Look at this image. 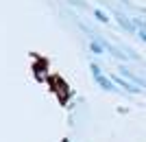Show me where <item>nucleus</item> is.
I'll return each mask as SVG.
<instances>
[{
    "instance_id": "f257e3e1",
    "label": "nucleus",
    "mask_w": 146,
    "mask_h": 142,
    "mask_svg": "<svg viewBox=\"0 0 146 142\" xmlns=\"http://www.w3.org/2000/svg\"><path fill=\"white\" fill-rule=\"evenodd\" d=\"M94 79H96V83H98L100 87H103V90H107V92H118L116 83H113V81H109L107 77H103L100 72H98V74H94Z\"/></svg>"
},
{
    "instance_id": "f03ea898",
    "label": "nucleus",
    "mask_w": 146,
    "mask_h": 142,
    "mask_svg": "<svg viewBox=\"0 0 146 142\" xmlns=\"http://www.w3.org/2000/svg\"><path fill=\"white\" fill-rule=\"evenodd\" d=\"M113 83H116L118 87H122V90H127L129 94H137V92H140V87H135L133 83H129V81L120 79V77H113Z\"/></svg>"
},
{
    "instance_id": "7ed1b4c3",
    "label": "nucleus",
    "mask_w": 146,
    "mask_h": 142,
    "mask_svg": "<svg viewBox=\"0 0 146 142\" xmlns=\"http://www.w3.org/2000/svg\"><path fill=\"white\" fill-rule=\"evenodd\" d=\"M116 20H118V24H120L124 31H133V26H135V24H133V22H129V18L124 15V13L118 11V13H116Z\"/></svg>"
},
{
    "instance_id": "20e7f679",
    "label": "nucleus",
    "mask_w": 146,
    "mask_h": 142,
    "mask_svg": "<svg viewBox=\"0 0 146 142\" xmlns=\"http://www.w3.org/2000/svg\"><path fill=\"white\" fill-rule=\"evenodd\" d=\"M90 50L94 53V55H103V50H105V46L100 42H98L96 37H92V44H90Z\"/></svg>"
},
{
    "instance_id": "39448f33",
    "label": "nucleus",
    "mask_w": 146,
    "mask_h": 142,
    "mask_svg": "<svg viewBox=\"0 0 146 142\" xmlns=\"http://www.w3.org/2000/svg\"><path fill=\"white\" fill-rule=\"evenodd\" d=\"M94 18L100 20V22H107V20H109L107 15H105V11H100V9H94Z\"/></svg>"
}]
</instances>
